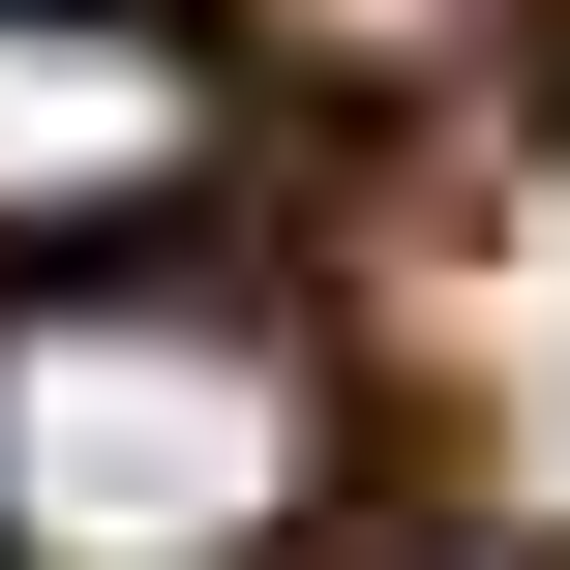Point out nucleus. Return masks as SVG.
<instances>
[{"instance_id":"f03ea898","label":"nucleus","mask_w":570,"mask_h":570,"mask_svg":"<svg viewBox=\"0 0 570 570\" xmlns=\"http://www.w3.org/2000/svg\"><path fill=\"white\" fill-rule=\"evenodd\" d=\"M240 90L180 0H0V271H120L150 210H210Z\"/></svg>"},{"instance_id":"f257e3e1","label":"nucleus","mask_w":570,"mask_h":570,"mask_svg":"<svg viewBox=\"0 0 570 570\" xmlns=\"http://www.w3.org/2000/svg\"><path fill=\"white\" fill-rule=\"evenodd\" d=\"M331 331L240 271H30L0 301V570H301Z\"/></svg>"}]
</instances>
